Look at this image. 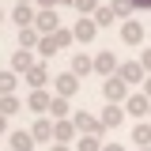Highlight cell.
Masks as SVG:
<instances>
[{"label": "cell", "mask_w": 151, "mask_h": 151, "mask_svg": "<svg viewBox=\"0 0 151 151\" xmlns=\"http://www.w3.org/2000/svg\"><path fill=\"white\" fill-rule=\"evenodd\" d=\"M102 94H106V102H125V98H129V83H125L121 76L113 72V76H106V83H102Z\"/></svg>", "instance_id": "6da1fadb"}, {"label": "cell", "mask_w": 151, "mask_h": 151, "mask_svg": "<svg viewBox=\"0 0 151 151\" xmlns=\"http://www.w3.org/2000/svg\"><path fill=\"white\" fill-rule=\"evenodd\" d=\"M72 121H76V129H79V136H102V132H106V125H102L98 117H91L87 110L72 113Z\"/></svg>", "instance_id": "7a4b0ae2"}, {"label": "cell", "mask_w": 151, "mask_h": 151, "mask_svg": "<svg viewBox=\"0 0 151 151\" xmlns=\"http://www.w3.org/2000/svg\"><path fill=\"white\" fill-rule=\"evenodd\" d=\"M79 140V129H76L72 117H60V121H53V144H76Z\"/></svg>", "instance_id": "3957f363"}, {"label": "cell", "mask_w": 151, "mask_h": 151, "mask_svg": "<svg viewBox=\"0 0 151 151\" xmlns=\"http://www.w3.org/2000/svg\"><path fill=\"white\" fill-rule=\"evenodd\" d=\"M34 30L38 34H53V30H60V19H57V8H42L34 15Z\"/></svg>", "instance_id": "277c9868"}, {"label": "cell", "mask_w": 151, "mask_h": 151, "mask_svg": "<svg viewBox=\"0 0 151 151\" xmlns=\"http://www.w3.org/2000/svg\"><path fill=\"white\" fill-rule=\"evenodd\" d=\"M117 76H121L125 83H144V79H147V72H144L140 60H125V64H117Z\"/></svg>", "instance_id": "5b68a950"}, {"label": "cell", "mask_w": 151, "mask_h": 151, "mask_svg": "<svg viewBox=\"0 0 151 151\" xmlns=\"http://www.w3.org/2000/svg\"><path fill=\"white\" fill-rule=\"evenodd\" d=\"M121 106H125V113H132V117H147V110H151V98H147L144 91H140V94H129V98H125Z\"/></svg>", "instance_id": "8992f818"}, {"label": "cell", "mask_w": 151, "mask_h": 151, "mask_svg": "<svg viewBox=\"0 0 151 151\" xmlns=\"http://www.w3.org/2000/svg\"><path fill=\"white\" fill-rule=\"evenodd\" d=\"M53 87H57V94H64V98H72L76 94V87H79V76L68 68V72H60V76H53Z\"/></svg>", "instance_id": "52a82bcc"}, {"label": "cell", "mask_w": 151, "mask_h": 151, "mask_svg": "<svg viewBox=\"0 0 151 151\" xmlns=\"http://www.w3.org/2000/svg\"><path fill=\"white\" fill-rule=\"evenodd\" d=\"M98 121H102L106 129H117V125L125 121V106H121V102H106V110L98 113Z\"/></svg>", "instance_id": "ba28073f"}, {"label": "cell", "mask_w": 151, "mask_h": 151, "mask_svg": "<svg viewBox=\"0 0 151 151\" xmlns=\"http://www.w3.org/2000/svg\"><path fill=\"white\" fill-rule=\"evenodd\" d=\"M72 34H76V42H91V38L98 34V23H94L91 15H79L76 27H72Z\"/></svg>", "instance_id": "9c48e42d"}, {"label": "cell", "mask_w": 151, "mask_h": 151, "mask_svg": "<svg viewBox=\"0 0 151 151\" xmlns=\"http://www.w3.org/2000/svg\"><path fill=\"white\" fill-rule=\"evenodd\" d=\"M45 83H49V68H45V60H34L30 72H27V87L34 91V87H45Z\"/></svg>", "instance_id": "30bf717a"}, {"label": "cell", "mask_w": 151, "mask_h": 151, "mask_svg": "<svg viewBox=\"0 0 151 151\" xmlns=\"http://www.w3.org/2000/svg\"><path fill=\"white\" fill-rule=\"evenodd\" d=\"M94 72L102 76V79H106V76H113V72H117V57H113L110 49H102V53H94Z\"/></svg>", "instance_id": "8fae6325"}, {"label": "cell", "mask_w": 151, "mask_h": 151, "mask_svg": "<svg viewBox=\"0 0 151 151\" xmlns=\"http://www.w3.org/2000/svg\"><path fill=\"white\" fill-rule=\"evenodd\" d=\"M49 98H53V94L45 91V87H34V91H30V98H27V110H34V113H49Z\"/></svg>", "instance_id": "7c38bea8"}, {"label": "cell", "mask_w": 151, "mask_h": 151, "mask_svg": "<svg viewBox=\"0 0 151 151\" xmlns=\"http://www.w3.org/2000/svg\"><path fill=\"white\" fill-rule=\"evenodd\" d=\"M30 136H34V144H45V140H53V121L42 113V121H30Z\"/></svg>", "instance_id": "4fadbf2b"}, {"label": "cell", "mask_w": 151, "mask_h": 151, "mask_svg": "<svg viewBox=\"0 0 151 151\" xmlns=\"http://www.w3.org/2000/svg\"><path fill=\"white\" fill-rule=\"evenodd\" d=\"M38 57H34V49H15V57H12V72H19V76H27L30 72V64H34Z\"/></svg>", "instance_id": "5bb4252c"}, {"label": "cell", "mask_w": 151, "mask_h": 151, "mask_svg": "<svg viewBox=\"0 0 151 151\" xmlns=\"http://www.w3.org/2000/svg\"><path fill=\"white\" fill-rule=\"evenodd\" d=\"M121 38H125L129 45H140V42H144V27H140L136 19H125V23H121Z\"/></svg>", "instance_id": "9a60e30c"}, {"label": "cell", "mask_w": 151, "mask_h": 151, "mask_svg": "<svg viewBox=\"0 0 151 151\" xmlns=\"http://www.w3.org/2000/svg\"><path fill=\"white\" fill-rule=\"evenodd\" d=\"M12 151H34V136H30V129H15V132H12Z\"/></svg>", "instance_id": "2e32d148"}, {"label": "cell", "mask_w": 151, "mask_h": 151, "mask_svg": "<svg viewBox=\"0 0 151 151\" xmlns=\"http://www.w3.org/2000/svg\"><path fill=\"white\" fill-rule=\"evenodd\" d=\"M72 72L79 76V79L91 76V72H94V57H91V53H76V57H72Z\"/></svg>", "instance_id": "e0dca14e"}, {"label": "cell", "mask_w": 151, "mask_h": 151, "mask_svg": "<svg viewBox=\"0 0 151 151\" xmlns=\"http://www.w3.org/2000/svg\"><path fill=\"white\" fill-rule=\"evenodd\" d=\"M49 117H57V121H60V117H72V106H68L64 94H53V98H49Z\"/></svg>", "instance_id": "ac0fdd59"}, {"label": "cell", "mask_w": 151, "mask_h": 151, "mask_svg": "<svg viewBox=\"0 0 151 151\" xmlns=\"http://www.w3.org/2000/svg\"><path fill=\"white\" fill-rule=\"evenodd\" d=\"M12 19H15V27H34V8L30 4H15Z\"/></svg>", "instance_id": "d6986e66"}, {"label": "cell", "mask_w": 151, "mask_h": 151, "mask_svg": "<svg viewBox=\"0 0 151 151\" xmlns=\"http://www.w3.org/2000/svg\"><path fill=\"white\" fill-rule=\"evenodd\" d=\"M19 110H23L19 94H0V113H4V117H15Z\"/></svg>", "instance_id": "ffe728a7"}, {"label": "cell", "mask_w": 151, "mask_h": 151, "mask_svg": "<svg viewBox=\"0 0 151 151\" xmlns=\"http://www.w3.org/2000/svg\"><path fill=\"white\" fill-rule=\"evenodd\" d=\"M38 30L34 27H19V49H38Z\"/></svg>", "instance_id": "44dd1931"}, {"label": "cell", "mask_w": 151, "mask_h": 151, "mask_svg": "<svg viewBox=\"0 0 151 151\" xmlns=\"http://www.w3.org/2000/svg\"><path fill=\"white\" fill-rule=\"evenodd\" d=\"M132 144H140V147H151V121H140V125L132 129Z\"/></svg>", "instance_id": "7402d4cb"}, {"label": "cell", "mask_w": 151, "mask_h": 151, "mask_svg": "<svg viewBox=\"0 0 151 151\" xmlns=\"http://www.w3.org/2000/svg\"><path fill=\"white\" fill-rule=\"evenodd\" d=\"M57 49H60L57 34H42V38H38V53H42V57H53Z\"/></svg>", "instance_id": "603a6c76"}, {"label": "cell", "mask_w": 151, "mask_h": 151, "mask_svg": "<svg viewBox=\"0 0 151 151\" xmlns=\"http://www.w3.org/2000/svg\"><path fill=\"white\" fill-rule=\"evenodd\" d=\"M94 23H98V27H110V23H113V19H117V15H113V8H110V4H98V8H94Z\"/></svg>", "instance_id": "cb8c5ba5"}, {"label": "cell", "mask_w": 151, "mask_h": 151, "mask_svg": "<svg viewBox=\"0 0 151 151\" xmlns=\"http://www.w3.org/2000/svg\"><path fill=\"white\" fill-rule=\"evenodd\" d=\"M72 151H102V136H79Z\"/></svg>", "instance_id": "d4e9b609"}, {"label": "cell", "mask_w": 151, "mask_h": 151, "mask_svg": "<svg viewBox=\"0 0 151 151\" xmlns=\"http://www.w3.org/2000/svg\"><path fill=\"white\" fill-rule=\"evenodd\" d=\"M19 87V72H0V94H15Z\"/></svg>", "instance_id": "484cf974"}, {"label": "cell", "mask_w": 151, "mask_h": 151, "mask_svg": "<svg viewBox=\"0 0 151 151\" xmlns=\"http://www.w3.org/2000/svg\"><path fill=\"white\" fill-rule=\"evenodd\" d=\"M110 8H113V15H117V19H132V12H136L132 0H113Z\"/></svg>", "instance_id": "4316f807"}, {"label": "cell", "mask_w": 151, "mask_h": 151, "mask_svg": "<svg viewBox=\"0 0 151 151\" xmlns=\"http://www.w3.org/2000/svg\"><path fill=\"white\" fill-rule=\"evenodd\" d=\"M72 8L79 15H94V8H98V0H72Z\"/></svg>", "instance_id": "83f0119b"}, {"label": "cell", "mask_w": 151, "mask_h": 151, "mask_svg": "<svg viewBox=\"0 0 151 151\" xmlns=\"http://www.w3.org/2000/svg\"><path fill=\"white\" fill-rule=\"evenodd\" d=\"M140 64H144V72L151 76V45H147V49H140Z\"/></svg>", "instance_id": "f1b7e54d"}, {"label": "cell", "mask_w": 151, "mask_h": 151, "mask_svg": "<svg viewBox=\"0 0 151 151\" xmlns=\"http://www.w3.org/2000/svg\"><path fill=\"white\" fill-rule=\"evenodd\" d=\"M132 4H136L140 12H151V0H132Z\"/></svg>", "instance_id": "f546056e"}, {"label": "cell", "mask_w": 151, "mask_h": 151, "mask_svg": "<svg viewBox=\"0 0 151 151\" xmlns=\"http://www.w3.org/2000/svg\"><path fill=\"white\" fill-rule=\"evenodd\" d=\"M140 91H144V94H147V98H151V76H147V79H144V83H140Z\"/></svg>", "instance_id": "4dcf8cb0"}, {"label": "cell", "mask_w": 151, "mask_h": 151, "mask_svg": "<svg viewBox=\"0 0 151 151\" xmlns=\"http://www.w3.org/2000/svg\"><path fill=\"white\" fill-rule=\"evenodd\" d=\"M42 8H60V0H38Z\"/></svg>", "instance_id": "1f68e13d"}, {"label": "cell", "mask_w": 151, "mask_h": 151, "mask_svg": "<svg viewBox=\"0 0 151 151\" xmlns=\"http://www.w3.org/2000/svg\"><path fill=\"white\" fill-rule=\"evenodd\" d=\"M49 151H72V144H53Z\"/></svg>", "instance_id": "d6a6232c"}, {"label": "cell", "mask_w": 151, "mask_h": 151, "mask_svg": "<svg viewBox=\"0 0 151 151\" xmlns=\"http://www.w3.org/2000/svg\"><path fill=\"white\" fill-rule=\"evenodd\" d=\"M102 151H125L121 144H102Z\"/></svg>", "instance_id": "836d02e7"}, {"label": "cell", "mask_w": 151, "mask_h": 151, "mask_svg": "<svg viewBox=\"0 0 151 151\" xmlns=\"http://www.w3.org/2000/svg\"><path fill=\"white\" fill-rule=\"evenodd\" d=\"M4 132H8V117L0 113V136H4Z\"/></svg>", "instance_id": "e575fe53"}, {"label": "cell", "mask_w": 151, "mask_h": 151, "mask_svg": "<svg viewBox=\"0 0 151 151\" xmlns=\"http://www.w3.org/2000/svg\"><path fill=\"white\" fill-rule=\"evenodd\" d=\"M15 4H30V0H15Z\"/></svg>", "instance_id": "d590c367"}, {"label": "cell", "mask_w": 151, "mask_h": 151, "mask_svg": "<svg viewBox=\"0 0 151 151\" xmlns=\"http://www.w3.org/2000/svg\"><path fill=\"white\" fill-rule=\"evenodd\" d=\"M0 23H4V12H0Z\"/></svg>", "instance_id": "8d00e7d4"}, {"label": "cell", "mask_w": 151, "mask_h": 151, "mask_svg": "<svg viewBox=\"0 0 151 151\" xmlns=\"http://www.w3.org/2000/svg\"><path fill=\"white\" fill-rule=\"evenodd\" d=\"M140 151H151V147H140Z\"/></svg>", "instance_id": "74e56055"}, {"label": "cell", "mask_w": 151, "mask_h": 151, "mask_svg": "<svg viewBox=\"0 0 151 151\" xmlns=\"http://www.w3.org/2000/svg\"><path fill=\"white\" fill-rule=\"evenodd\" d=\"M147 121H151V110H147Z\"/></svg>", "instance_id": "f35d334b"}]
</instances>
